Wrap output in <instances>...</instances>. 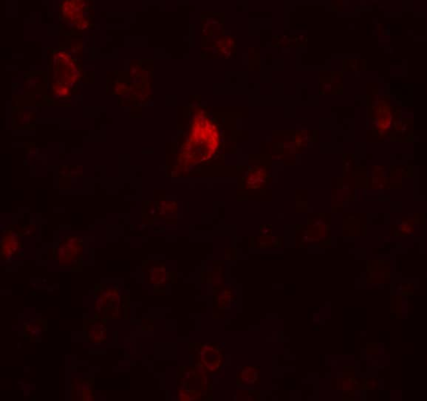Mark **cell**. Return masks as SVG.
I'll list each match as a JSON object with an SVG mask.
<instances>
[{
	"label": "cell",
	"instance_id": "obj_1",
	"mask_svg": "<svg viewBox=\"0 0 427 401\" xmlns=\"http://www.w3.org/2000/svg\"><path fill=\"white\" fill-rule=\"evenodd\" d=\"M86 336L92 343H101L106 339L105 321L101 319H93L86 323Z\"/></svg>",
	"mask_w": 427,
	"mask_h": 401
},
{
	"label": "cell",
	"instance_id": "obj_2",
	"mask_svg": "<svg viewBox=\"0 0 427 401\" xmlns=\"http://www.w3.org/2000/svg\"><path fill=\"white\" fill-rule=\"evenodd\" d=\"M73 393L76 400H93V386L89 380H76L73 386Z\"/></svg>",
	"mask_w": 427,
	"mask_h": 401
},
{
	"label": "cell",
	"instance_id": "obj_3",
	"mask_svg": "<svg viewBox=\"0 0 427 401\" xmlns=\"http://www.w3.org/2000/svg\"><path fill=\"white\" fill-rule=\"evenodd\" d=\"M201 360L205 363L207 368L211 370H215L219 364L220 355L213 348L206 347L200 354Z\"/></svg>",
	"mask_w": 427,
	"mask_h": 401
},
{
	"label": "cell",
	"instance_id": "obj_4",
	"mask_svg": "<svg viewBox=\"0 0 427 401\" xmlns=\"http://www.w3.org/2000/svg\"><path fill=\"white\" fill-rule=\"evenodd\" d=\"M44 329L43 321L41 320H33L26 323L24 326V332L31 338H40Z\"/></svg>",
	"mask_w": 427,
	"mask_h": 401
},
{
	"label": "cell",
	"instance_id": "obj_5",
	"mask_svg": "<svg viewBox=\"0 0 427 401\" xmlns=\"http://www.w3.org/2000/svg\"><path fill=\"white\" fill-rule=\"evenodd\" d=\"M241 380L246 383H252L256 380L257 372L254 368H246L241 372Z\"/></svg>",
	"mask_w": 427,
	"mask_h": 401
}]
</instances>
